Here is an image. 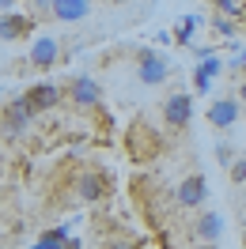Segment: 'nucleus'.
Wrapping results in <instances>:
<instances>
[{
	"instance_id": "nucleus-1",
	"label": "nucleus",
	"mask_w": 246,
	"mask_h": 249,
	"mask_svg": "<svg viewBox=\"0 0 246 249\" xmlns=\"http://www.w3.org/2000/svg\"><path fill=\"white\" fill-rule=\"evenodd\" d=\"M137 79L144 87H163L170 79V61L152 46H140L137 49Z\"/></svg>"
},
{
	"instance_id": "nucleus-2",
	"label": "nucleus",
	"mask_w": 246,
	"mask_h": 249,
	"mask_svg": "<svg viewBox=\"0 0 246 249\" xmlns=\"http://www.w3.org/2000/svg\"><path fill=\"white\" fill-rule=\"evenodd\" d=\"M34 106L27 102V94H19V98H12V102H4V109H0V128L8 132V136H23L27 128L34 124Z\"/></svg>"
},
{
	"instance_id": "nucleus-3",
	"label": "nucleus",
	"mask_w": 246,
	"mask_h": 249,
	"mask_svg": "<svg viewBox=\"0 0 246 249\" xmlns=\"http://www.w3.org/2000/svg\"><path fill=\"white\" fill-rule=\"evenodd\" d=\"M68 98H72V106H80V109L102 106V83L95 76H87V72H80V76L68 79Z\"/></svg>"
},
{
	"instance_id": "nucleus-4",
	"label": "nucleus",
	"mask_w": 246,
	"mask_h": 249,
	"mask_svg": "<svg viewBox=\"0 0 246 249\" xmlns=\"http://www.w3.org/2000/svg\"><path fill=\"white\" fill-rule=\"evenodd\" d=\"M205 196H208V181H205V174H189V178H182V181L174 185V204L185 208V212H197L201 204H205Z\"/></svg>"
},
{
	"instance_id": "nucleus-5",
	"label": "nucleus",
	"mask_w": 246,
	"mask_h": 249,
	"mask_svg": "<svg viewBox=\"0 0 246 249\" xmlns=\"http://www.w3.org/2000/svg\"><path fill=\"white\" fill-rule=\"evenodd\" d=\"M189 121H193V98H189L185 91L167 94V102H163V124L174 128V132H182Z\"/></svg>"
},
{
	"instance_id": "nucleus-6",
	"label": "nucleus",
	"mask_w": 246,
	"mask_h": 249,
	"mask_svg": "<svg viewBox=\"0 0 246 249\" xmlns=\"http://www.w3.org/2000/svg\"><path fill=\"white\" fill-rule=\"evenodd\" d=\"M57 57H61L57 38H53V34H38V38L31 42V53H27V68H38V72L57 68Z\"/></svg>"
},
{
	"instance_id": "nucleus-7",
	"label": "nucleus",
	"mask_w": 246,
	"mask_h": 249,
	"mask_svg": "<svg viewBox=\"0 0 246 249\" xmlns=\"http://www.w3.org/2000/svg\"><path fill=\"white\" fill-rule=\"evenodd\" d=\"M106 193H110V178H106L102 170H83V174L76 178V200L99 204Z\"/></svg>"
},
{
	"instance_id": "nucleus-8",
	"label": "nucleus",
	"mask_w": 246,
	"mask_h": 249,
	"mask_svg": "<svg viewBox=\"0 0 246 249\" xmlns=\"http://www.w3.org/2000/svg\"><path fill=\"white\" fill-rule=\"evenodd\" d=\"M205 117L216 128H231V124H239V117H243V102L239 98H216V102H208Z\"/></svg>"
},
{
	"instance_id": "nucleus-9",
	"label": "nucleus",
	"mask_w": 246,
	"mask_h": 249,
	"mask_svg": "<svg viewBox=\"0 0 246 249\" xmlns=\"http://www.w3.org/2000/svg\"><path fill=\"white\" fill-rule=\"evenodd\" d=\"M220 234H224V215L220 212H197V219L189 223L193 242H220Z\"/></svg>"
},
{
	"instance_id": "nucleus-10",
	"label": "nucleus",
	"mask_w": 246,
	"mask_h": 249,
	"mask_svg": "<svg viewBox=\"0 0 246 249\" xmlns=\"http://www.w3.org/2000/svg\"><path fill=\"white\" fill-rule=\"evenodd\" d=\"M34 31V16L23 12H0V42H19Z\"/></svg>"
},
{
	"instance_id": "nucleus-11",
	"label": "nucleus",
	"mask_w": 246,
	"mask_h": 249,
	"mask_svg": "<svg viewBox=\"0 0 246 249\" xmlns=\"http://www.w3.org/2000/svg\"><path fill=\"white\" fill-rule=\"evenodd\" d=\"M61 87L57 83H34V87H27V102L34 106V113H46V109L61 106Z\"/></svg>"
},
{
	"instance_id": "nucleus-12",
	"label": "nucleus",
	"mask_w": 246,
	"mask_h": 249,
	"mask_svg": "<svg viewBox=\"0 0 246 249\" xmlns=\"http://www.w3.org/2000/svg\"><path fill=\"white\" fill-rule=\"evenodd\" d=\"M224 68H227V64L220 61V57H205L201 64H193V87H197L201 94H208L212 91V79L220 76Z\"/></svg>"
},
{
	"instance_id": "nucleus-13",
	"label": "nucleus",
	"mask_w": 246,
	"mask_h": 249,
	"mask_svg": "<svg viewBox=\"0 0 246 249\" xmlns=\"http://www.w3.org/2000/svg\"><path fill=\"white\" fill-rule=\"evenodd\" d=\"M53 19H61V23H80V19L91 16V0H53Z\"/></svg>"
},
{
	"instance_id": "nucleus-14",
	"label": "nucleus",
	"mask_w": 246,
	"mask_h": 249,
	"mask_svg": "<svg viewBox=\"0 0 246 249\" xmlns=\"http://www.w3.org/2000/svg\"><path fill=\"white\" fill-rule=\"evenodd\" d=\"M31 249H68V227H53V231L38 234Z\"/></svg>"
},
{
	"instance_id": "nucleus-15",
	"label": "nucleus",
	"mask_w": 246,
	"mask_h": 249,
	"mask_svg": "<svg viewBox=\"0 0 246 249\" xmlns=\"http://www.w3.org/2000/svg\"><path fill=\"white\" fill-rule=\"evenodd\" d=\"M201 27V19L197 16H182V23L174 27V42L178 46H193V31Z\"/></svg>"
},
{
	"instance_id": "nucleus-16",
	"label": "nucleus",
	"mask_w": 246,
	"mask_h": 249,
	"mask_svg": "<svg viewBox=\"0 0 246 249\" xmlns=\"http://www.w3.org/2000/svg\"><path fill=\"white\" fill-rule=\"evenodd\" d=\"M212 31H216V38H235V19H224L220 12H216V19H212Z\"/></svg>"
},
{
	"instance_id": "nucleus-17",
	"label": "nucleus",
	"mask_w": 246,
	"mask_h": 249,
	"mask_svg": "<svg viewBox=\"0 0 246 249\" xmlns=\"http://www.w3.org/2000/svg\"><path fill=\"white\" fill-rule=\"evenodd\" d=\"M216 12L227 19H243V4L239 0H216Z\"/></svg>"
},
{
	"instance_id": "nucleus-18",
	"label": "nucleus",
	"mask_w": 246,
	"mask_h": 249,
	"mask_svg": "<svg viewBox=\"0 0 246 249\" xmlns=\"http://www.w3.org/2000/svg\"><path fill=\"white\" fill-rule=\"evenodd\" d=\"M235 147H231V143H216V162H220V166H231V162H235Z\"/></svg>"
},
{
	"instance_id": "nucleus-19",
	"label": "nucleus",
	"mask_w": 246,
	"mask_h": 249,
	"mask_svg": "<svg viewBox=\"0 0 246 249\" xmlns=\"http://www.w3.org/2000/svg\"><path fill=\"white\" fill-rule=\"evenodd\" d=\"M227 174H231L235 185H246V159H235V162L227 166Z\"/></svg>"
},
{
	"instance_id": "nucleus-20",
	"label": "nucleus",
	"mask_w": 246,
	"mask_h": 249,
	"mask_svg": "<svg viewBox=\"0 0 246 249\" xmlns=\"http://www.w3.org/2000/svg\"><path fill=\"white\" fill-rule=\"evenodd\" d=\"M106 249H140V246L129 242V238H114V242H106Z\"/></svg>"
},
{
	"instance_id": "nucleus-21",
	"label": "nucleus",
	"mask_w": 246,
	"mask_h": 249,
	"mask_svg": "<svg viewBox=\"0 0 246 249\" xmlns=\"http://www.w3.org/2000/svg\"><path fill=\"white\" fill-rule=\"evenodd\" d=\"M227 68H246V46H243V49H239V57H235V61H231V64H227Z\"/></svg>"
},
{
	"instance_id": "nucleus-22",
	"label": "nucleus",
	"mask_w": 246,
	"mask_h": 249,
	"mask_svg": "<svg viewBox=\"0 0 246 249\" xmlns=\"http://www.w3.org/2000/svg\"><path fill=\"white\" fill-rule=\"evenodd\" d=\"M16 4L19 0H0V12H16Z\"/></svg>"
},
{
	"instance_id": "nucleus-23",
	"label": "nucleus",
	"mask_w": 246,
	"mask_h": 249,
	"mask_svg": "<svg viewBox=\"0 0 246 249\" xmlns=\"http://www.w3.org/2000/svg\"><path fill=\"white\" fill-rule=\"evenodd\" d=\"M68 249H83V242H80V238H68Z\"/></svg>"
},
{
	"instance_id": "nucleus-24",
	"label": "nucleus",
	"mask_w": 246,
	"mask_h": 249,
	"mask_svg": "<svg viewBox=\"0 0 246 249\" xmlns=\"http://www.w3.org/2000/svg\"><path fill=\"white\" fill-rule=\"evenodd\" d=\"M239 102L246 106V79H243V87H239Z\"/></svg>"
},
{
	"instance_id": "nucleus-25",
	"label": "nucleus",
	"mask_w": 246,
	"mask_h": 249,
	"mask_svg": "<svg viewBox=\"0 0 246 249\" xmlns=\"http://www.w3.org/2000/svg\"><path fill=\"white\" fill-rule=\"evenodd\" d=\"M193 249H220L216 242H201V246H193Z\"/></svg>"
},
{
	"instance_id": "nucleus-26",
	"label": "nucleus",
	"mask_w": 246,
	"mask_h": 249,
	"mask_svg": "<svg viewBox=\"0 0 246 249\" xmlns=\"http://www.w3.org/2000/svg\"><path fill=\"white\" fill-rule=\"evenodd\" d=\"M34 4H38V8H53V0H34Z\"/></svg>"
},
{
	"instance_id": "nucleus-27",
	"label": "nucleus",
	"mask_w": 246,
	"mask_h": 249,
	"mask_svg": "<svg viewBox=\"0 0 246 249\" xmlns=\"http://www.w3.org/2000/svg\"><path fill=\"white\" fill-rule=\"evenodd\" d=\"M243 19H246V0H243Z\"/></svg>"
},
{
	"instance_id": "nucleus-28",
	"label": "nucleus",
	"mask_w": 246,
	"mask_h": 249,
	"mask_svg": "<svg viewBox=\"0 0 246 249\" xmlns=\"http://www.w3.org/2000/svg\"><path fill=\"white\" fill-rule=\"evenodd\" d=\"M114 4H129V0H114Z\"/></svg>"
},
{
	"instance_id": "nucleus-29",
	"label": "nucleus",
	"mask_w": 246,
	"mask_h": 249,
	"mask_svg": "<svg viewBox=\"0 0 246 249\" xmlns=\"http://www.w3.org/2000/svg\"><path fill=\"white\" fill-rule=\"evenodd\" d=\"M243 246H246V231H243Z\"/></svg>"
}]
</instances>
